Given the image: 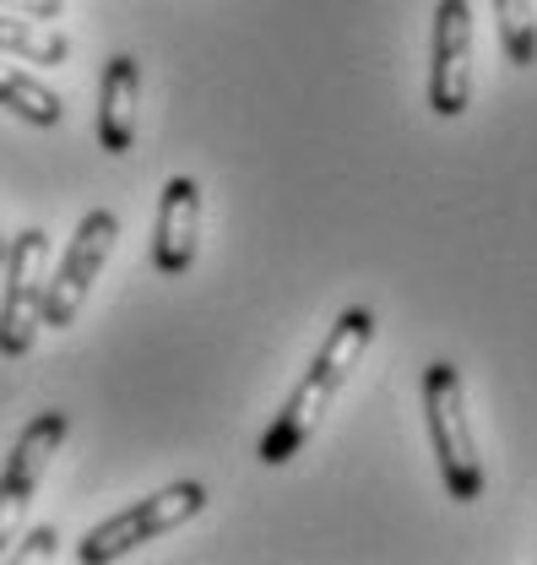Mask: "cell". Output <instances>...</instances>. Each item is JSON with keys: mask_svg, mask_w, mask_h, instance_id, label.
<instances>
[{"mask_svg": "<svg viewBox=\"0 0 537 565\" xmlns=\"http://www.w3.org/2000/svg\"><path fill=\"white\" fill-rule=\"evenodd\" d=\"M202 505H206V484L180 479V484H169V490H158V494H147V500H136V505H126V511H115L109 522H98V527L76 544V561L82 565L126 561L136 544H152V539L185 527L191 516H202Z\"/></svg>", "mask_w": 537, "mask_h": 565, "instance_id": "3957f363", "label": "cell"}, {"mask_svg": "<svg viewBox=\"0 0 537 565\" xmlns=\"http://www.w3.org/2000/svg\"><path fill=\"white\" fill-rule=\"evenodd\" d=\"M115 239H120V217L109 207H93L82 223H76L61 267H55L50 282H44V327H71V321H76V310L87 305L93 282H98L109 250H115Z\"/></svg>", "mask_w": 537, "mask_h": 565, "instance_id": "5b68a950", "label": "cell"}, {"mask_svg": "<svg viewBox=\"0 0 537 565\" xmlns=\"http://www.w3.org/2000/svg\"><path fill=\"white\" fill-rule=\"evenodd\" d=\"M472 104V6L440 0L434 6V50H429V109L440 120L468 115Z\"/></svg>", "mask_w": 537, "mask_h": 565, "instance_id": "52a82bcc", "label": "cell"}, {"mask_svg": "<svg viewBox=\"0 0 537 565\" xmlns=\"http://www.w3.org/2000/svg\"><path fill=\"white\" fill-rule=\"evenodd\" d=\"M0 55H17V61H28V66H66L71 39L61 28H50V22L0 11Z\"/></svg>", "mask_w": 537, "mask_h": 565, "instance_id": "30bf717a", "label": "cell"}, {"mask_svg": "<svg viewBox=\"0 0 537 565\" xmlns=\"http://www.w3.org/2000/svg\"><path fill=\"white\" fill-rule=\"evenodd\" d=\"M6 294H0V353L22 359L44 327V282H50V234L22 228L6 245Z\"/></svg>", "mask_w": 537, "mask_h": 565, "instance_id": "277c9868", "label": "cell"}, {"mask_svg": "<svg viewBox=\"0 0 537 565\" xmlns=\"http://www.w3.org/2000/svg\"><path fill=\"white\" fill-rule=\"evenodd\" d=\"M55 555V527H39V533H28V544L17 550V561H50Z\"/></svg>", "mask_w": 537, "mask_h": 565, "instance_id": "5bb4252c", "label": "cell"}, {"mask_svg": "<svg viewBox=\"0 0 537 565\" xmlns=\"http://www.w3.org/2000/svg\"><path fill=\"white\" fill-rule=\"evenodd\" d=\"M202 250V185L196 180H169L158 196V228H152V267L163 278H180L196 267Z\"/></svg>", "mask_w": 537, "mask_h": 565, "instance_id": "ba28073f", "label": "cell"}, {"mask_svg": "<svg viewBox=\"0 0 537 565\" xmlns=\"http://www.w3.org/2000/svg\"><path fill=\"white\" fill-rule=\"evenodd\" d=\"M369 343H375V310H364V305L342 310L336 327L326 332V343H321V353L310 359L304 381L293 386V397L277 408L271 429L261 435V462L267 468H282V462H293L304 451V440L332 414V403L342 397V386L353 381V370H358V359H364Z\"/></svg>", "mask_w": 537, "mask_h": 565, "instance_id": "6da1fadb", "label": "cell"}, {"mask_svg": "<svg viewBox=\"0 0 537 565\" xmlns=\"http://www.w3.org/2000/svg\"><path fill=\"white\" fill-rule=\"evenodd\" d=\"M66 435H71V419L61 408H44V414H33L22 424V435H17L6 468H0V550L17 544V527H22L33 494H39L44 473H50V457L61 451Z\"/></svg>", "mask_w": 537, "mask_h": 565, "instance_id": "8992f818", "label": "cell"}, {"mask_svg": "<svg viewBox=\"0 0 537 565\" xmlns=\"http://www.w3.org/2000/svg\"><path fill=\"white\" fill-rule=\"evenodd\" d=\"M494 22H500V44L511 66H537V11L533 0H494Z\"/></svg>", "mask_w": 537, "mask_h": 565, "instance_id": "7c38bea8", "label": "cell"}, {"mask_svg": "<svg viewBox=\"0 0 537 565\" xmlns=\"http://www.w3.org/2000/svg\"><path fill=\"white\" fill-rule=\"evenodd\" d=\"M0 109H11L17 120L44 126V131L66 120V104H61V93H55V87H44L39 76L6 66V61H0Z\"/></svg>", "mask_w": 537, "mask_h": 565, "instance_id": "8fae6325", "label": "cell"}, {"mask_svg": "<svg viewBox=\"0 0 537 565\" xmlns=\"http://www.w3.org/2000/svg\"><path fill=\"white\" fill-rule=\"evenodd\" d=\"M423 414H429L440 484L451 490V500H477L483 494V451H477V435H472V419H468L462 370L451 359H434L423 370Z\"/></svg>", "mask_w": 537, "mask_h": 565, "instance_id": "7a4b0ae2", "label": "cell"}, {"mask_svg": "<svg viewBox=\"0 0 537 565\" xmlns=\"http://www.w3.org/2000/svg\"><path fill=\"white\" fill-rule=\"evenodd\" d=\"M6 245H11V239H6V234H0V262H6Z\"/></svg>", "mask_w": 537, "mask_h": 565, "instance_id": "9a60e30c", "label": "cell"}, {"mask_svg": "<svg viewBox=\"0 0 537 565\" xmlns=\"http://www.w3.org/2000/svg\"><path fill=\"white\" fill-rule=\"evenodd\" d=\"M0 11H17V17H33V22H55L66 11V0H0Z\"/></svg>", "mask_w": 537, "mask_h": 565, "instance_id": "4fadbf2b", "label": "cell"}, {"mask_svg": "<svg viewBox=\"0 0 537 565\" xmlns=\"http://www.w3.org/2000/svg\"><path fill=\"white\" fill-rule=\"evenodd\" d=\"M136 109H141V66L136 55H115L98 82V147L126 158L136 147Z\"/></svg>", "mask_w": 537, "mask_h": 565, "instance_id": "9c48e42d", "label": "cell"}]
</instances>
